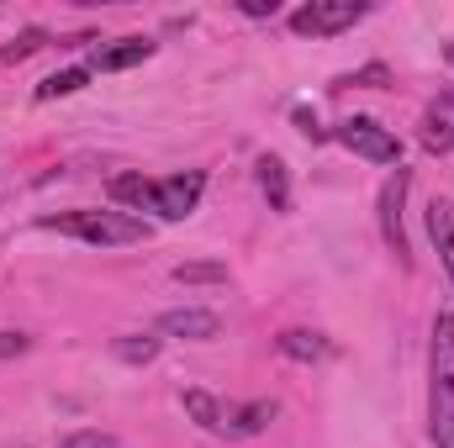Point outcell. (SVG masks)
Segmentation results:
<instances>
[{
  "label": "cell",
  "mask_w": 454,
  "mask_h": 448,
  "mask_svg": "<svg viewBox=\"0 0 454 448\" xmlns=\"http://www.w3.org/2000/svg\"><path fill=\"white\" fill-rule=\"evenodd\" d=\"M106 196H112L116 206H127L132 217L137 212H153V180H143V174H112L106 180Z\"/></svg>",
  "instance_id": "obj_12"
},
{
  "label": "cell",
  "mask_w": 454,
  "mask_h": 448,
  "mask_svg": "<svg viewBox=\"0 0 454 448\" xmlns=\"http://www.w3.org/2000/svg\"><path fill=\"white\" fill-rule=\"evenodd\" d=\"M407 185H412V169H402V164H396V174L380 185V237H386V248H391L402 264H412V253H407V232H402V201H407Z\"/></svg>",
  "instance_id": "obj_6"
},
{
  "label": "cell",
  "mask_w": 454,
  "mask_h": 448,
  "mask_svg": "<svg viewBox=\"0 0 454 448\" xmlns=\"http://www.w3.org/2000/svg\"><path fill=\"white\" fill-rule=\"evenodd\" d=\"M339 143L348 148V153L370 158V164H402V143H396L380 121H370V116H348V121H339Z\"/></svg>",
  "instance_id": "obj_4"
},
{
  "label": "cell",
  "mask_w": 454,
  "mask_h": 448,
  "mask_svg": "<svg viewBox=\"0 0 454 448\" xmlns=\"http://www.w3.org/2000/svg\"><path fill=\"white\" fill-rule=\"evenodd\" d=\"M43 232H64L96 248H127V243H148V222L132 212H59V217H37Z\"/></svg>",
  "instance_id": "obj_2"
},
{
  "label": "cell",
  "mask_w": 454,
  "mask_h": 448,
  "mask_svg": "<svg viewBox=\"0 0 454 448\" xmlns=\"http://www.w3.org/2000/svg\"><path fill=\"white\" fill-rule=\"evenodd\" d=\"M275 348H280L286 359H296V364H323V359H333V337L307 333V328H286V333L275 337Z\"/></svg>",
  "instance_id": "obj_9"
},
{
  "label": "cell",
  "mask_w": 454,
  "mask_h": 448,
  "mask_svg": "<svg viewBox=\"0 0 454 448\" xmlns=\"http://www.w3.org/2000/svg\"><path fill=\"white\" fill-rule=\"evenodd\" d=\"M423 148L428 153H450L454 148V96H434L423 112Z\"/></svg>",
  "instance_id": "obj_8"
},
{
  "label": "cell",
  "mask_w": 454,
  "mask_h": 448,
  "mask_svg": "<svg viewBox=\"0 0 454 448\" xmlns=\"http://www.w3.org/2000/svg\"><path fill=\"white\" fill-rule=\"evenodd\" d=\"M143 58H153V42H148V37H121L112 48H96V53H90V69L116 74V69H132V64H143Z\"/></svg>",
  "instance_id": "obj_10"
},
{
  "label": "cell",
  "mask_w": 454,
  "mask_h": 448,
  "mask_svg": "<svg viewBox=\"0 0 454 448\" xmlns=\"http://www.w3.org/2000/svg\"><path fill=\"white\" fill-rule=\"evenodd\" d=\"M275 417V406L270 401H248V406H238V412H223V428L232 433H243V438H254V433H264V422Z\"/></svg>",
  "instance_id": "obj_15"
},
{
  "label": "cell",
  "mask_w": 454,
  "mask_h": 448,
  "mask_svg": "<svg viewBox=\"0 0 454 448\" xmlns=\"http://www.w3.org/2000/svg\"><path fill=\"white\" fill-rule=\"evenodd\" d=\"M112 353L121 359V364H132V369H143V364H153L159 359V337L153 333H127L112 343Z\"/></svg>",
  "instance_id": "obj_14"
},
{
  "label": "cell",
  "mask_w": 454,
  "mask_h": 448,
  "mask_svg": "<svg viewBox=\"0 0 454 448\" xmlns=\"http://www.w3.org/2000/svg\"><path fill=\"white\" fill-rule=\"evenodd\" d=\"M444 58H450V69H454V42H450V48H444Z\"/></svg>",
  "instance_id": "obj_25"
},
{
  "label": "cell",
  "mask_w": 454,
  "mask_h": 448,
  "mask_svg": "<svg viewBox=\"0 0 454 448\" xmlns=\"http://www.w3.org/2000/svg\"><path fill=\"white\" fill-rule=\"evenodd\" d=\"M43 42H48V32H43V27H27L16 42H5V48H0V58H5V64H21V58H32Z\"/></svg>",
  "instance_id": "obj_19"
},
{
  "label": "cell",
  "mask_w": 454,
  "mask_h": 448,
  "mask_svg": "<svg viewBox=\"0 0 454 448\" xmlns=\"http://www.w3.org/2000/svg\"><path fill=\"white\" fill-rule=\"evenodd\" d=\"M175 280H180V285H227V264H217V259L180 264V269H175Z\"/></svg>",
  "instance_id": "obj_18"
},
{
  "label": "cell",
  "mask_w": 454,
  "mask_h": 448,
  "mask_svg": "<svg viewBox=\"0 0 454 448\" xmlns=\"http://www.w3.org/2000/svg\"><path fill=\"white\" fill-rule=\"evenodd\" d=\"M386 80H391V74H386V64H364V69H354V74H339V80H333V85H364V90H380V85H386Z\"/></svg>",
  "instance_id": "obj_21"
},
{
  "label": "cell",
  "mask_w": 454,
  "mask_h": 448,
  "mask_svg": "<svg viewBox=\"0 0 454 448\" xmlns=\"http://www.w3.org/2000/svg\"><path fill=\"white\" fill-rule=\"evenodd\" d=\"M180 401H185V412H191V422H196V428L223 433V406H217V396H212V390H185Z\"/></svg>",
  "instance_id": "obj_16"
},
{
  "label": "cell",
  "mask_w": 454,
  "mask_h": 448,
  "mask_svg": "<svg viewBox=\"0 0 454 448\" xmlns=\"http://www.w3.org/2000/svg\"><path fill=\"white\" fill-rule=\"evenodd\" d=\"M90 85V69H59L37 85V101H59V96H80Z\"/></svg>",
  "instance_id": "obj_17"
},
{
  "label": "cell",
  "mask_w": 454,
  "mask_h": 448,
  "mask_svg": "<svg viewBox=\"0 0 454 448\" xmlns=\"http://www.w3.org/2000/svg\"><path fill=\"white\" fill-rule=\"evenodd\" d=\"M428 237H434V248H439V259L454 280V201H444V196L428 201Z\"/></svg>",
  "instance_id": "obj_11"
},
{
  "label": "cell",
  "mask_w": 454,
  "mask_h": 448,
  "mask_svg": "<svg viewBox=\"0 0 454 448\" xmlns=\"http://www.w3.org/2000/svg\"><path fill=\"white\" fill-rule=\"evenodd\" d=\"M296 127H301L307 137H323V127H317V116L307 112V106H296Z\"/></svg>",
  "instance_id": "obj_24"
},
{
  "label": "cell",
  "mask_w": 454,
  "mask_h": 448,
  "mask_svg": "<svg viewBox=\"0 0 454 448\" xmlns=\"http://www.w3.org/2000/svg\"><path fill=\"white\" fill-rule=\"evenodd\" d=\"M428 433L439 448H454V317H434V348H428Z\"/></svg>",
  "instance_id": "obj_1"
},
{
  "label": "cell",
  "mask_w": 454,
  "mask_h": 448,
  "mask_svg": "<svg viewBox=\"0 0 454 448\" xmlns=\"http://www.w3.org/2000/svg\"><path fill=\"white\" fill-rule=\"evenodd\" d=\"M201 190H207V174L201 169H185V174H169L153 185V212L164 222H185L196 206H201Z\"/></svg>",
  "instance_id": "obj_5"
},
{
  "label": "cell",
  "mask_w": 454,
  "mask_h": 448,
  "mask_svg": "<svg viewBox=\"0 0 454 448\" xmlns=\"http://www.w3.org/2000/svg\"><path fill=\"white\" fill-rule=\"evenodd\" d=\"M32 348V337L27 333H0V359H21Z\"/></svg>",
  "instance_id": "obj_22"
},
{
  "label": "cell",
  "mask_w": 454,
  "mask_h": 448,
  "mask_svg": "<svg viewBox=\"0 0 454 448\" xmlns=\"http://www.w3.org/2000/svg\"><path fill=\"white\" fill-rule=\"evenodd\" d=\"M238 11H243V16H275L280 0H238Z\"/></svg>",
  "instance_id": "obj_23"
},
{
  "label": "cell",
  "mask_w": 454,
  "mask_h": 448,
  "mask_svg": "<svg viewBox=\"0 0 454 448\" xmlns=\"http://www.w3.org/2000/svg\"><path fill=\"white\" fill-rule=\"evenodd\" d=\"M159 333L191 337V343H212V337H223V317L217 312H201V306H175V312L159 317Z\"/></svg>",
  "instance_id": "obj_7"
},
{
  "label": "cell",
  "mask_w": 454,
  "mask_h": 448,
  "mask_svg": "<svg viewBox=\"0 0 454 448\" xmlns=\"http://www.w3.org/2000/svg\"><path fill=\"white\" fill-rule=\"evenodd\" d=\"M364 11H370L364 0H312L301 11H291V32H301V37H333L343 27H354Z\"/></svg>",
  "instance_id": "obj_3"
},
{
  "label": "cell",
  "mask_w": 454,
  "mask_h": 448,
  "mask_svg": "<svg viewBox=\"0 0 454 448\" xmlns=\"http://www.w3.org/2000/svg\"><path fill=\"white\" fill-rule=\"evenodd\" d=\"M59 448H121L112 433H101V428H80V433H64Z\"/></svg>",
  "instance_id": "obj_20"
},
{
  "label": "cell",
  "mask_w": 454,
  "mask_h": 448,
  "mask_svg": "<svg viewBox=\"0 0 454 448\" xmlns=\"http://www.w3.org/2000/svg\"><path fill=\"white\" fill-rule=\"evenodd\" d=\"M259 190L270 196V206H275V212H291V180H286V164H280L275 153H264V158H259Z\"/></svg>",
  "instance_id": "obj_13"
}]
</instances>
